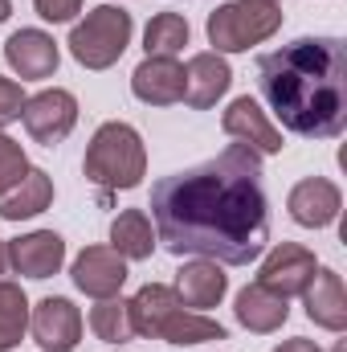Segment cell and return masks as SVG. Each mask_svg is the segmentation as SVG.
I'll list each match as a JSON object with an SVG mask.
<instances>
[{
  "mask_svg": "<svg viewBox=\"0 0 347 352\" xmlns=\"http://www.w3.org/2000/svg\"><path fill=\"white\" fill-rule=\"evenodd\" d=\"M156 242L184 258L250 266L270 242V201L261 188V156L229 144L221 156L152 184Z\"/></svg>",
  "mask_w": 347,
  "mask_h": 352,
  "instance_id": "cell-1",
  "label": "cell"
},
{
  "mask_svg": "<svg viewBox=\"0 0 347 352\" xmlns=\"http://www.w3.org/2000/svg\"><path fill=\"white\" fill-rule=\"evenodd\" d=\"M258 87L286 131L335 140L347 127V50L339 37H298L258 62Z\"/></svg>",
  "mask_w": 347,
  "mask_h": 352,
  "instance_id": "cell-2",
  "label": "cell"
},
{
  "mask_svg": "<svg viewBox=\"0 0 347 352\" xmlns=\"http://www.w3.org/2000/svg\"><path fill=\"white\" fill-rule=\"evenodd\" d=\"M131 320H135V336H152V340H168V344L225 340V328L217 320H208L204 311H188L176 299V291L164 283H143L135 291Z\"/></svg>",
  "mask_w": 347,
  "mask_h": 352,
  "instance_id": "cell-3",
  "label": "cell"
},
{
  "mask_svg": "<svg viewBox=\"0 0 347 352\" xmlns=\"http://www.w3.org/2000/svg\"><path fill=\"white\" fill-rule=\"evenodd\" d=\"M82 173L90 184L119 192V188H135L143 173H147V148L139 140V131L131 123H102L94 131V140L86 144V160Z\"/></svg>",
  "mask_w": 347,
  "mask_h": 352,
  "instance_id": "cell-4",
  "label": "cell"
},
{
  "mask_svg": "<svg viewBox=\"0 0 347 352\" xmlns=\"http://www.w3.org/2000/svg\"><path fill=\"white\" fill-rule=\"evenodd\" d=\"M131 33H135V21L127 8H115V4H98L94 12H86V21H78L70 29V54L78 66L86 70H110L127 45H131Z\"/></svg>",
  "mask_w": 347,
  "mask_h": 352,
  "instance_id": "cell-5",
  "label": "cell"
},
{
  "mask_svg": "<svg viewBox=\"0 0 347 352\" xmlns=\"http://www.w3.org/2000/svg\"><path fill=\"white\" fill-rule=\"evenodd\" d=\"M282 29L278 4L265 0H229L217 12H208V45L213 54H246L250 45L270 41Z\"/></svg>",
  "mask_w": 347,
  "mask_h": 352,
  "instance_id": "cell-6",
  "label": "cell"
},
{
  "mask_svg": "<svg viewBox=\"0 0 347 352\" xmlns=\"http://www.w3.org/2000/svg\"><path fill=\"white\" fill-rule=\"evenodd\" d=\"M21 119H25V131H29L37 144L53 148V144H62V140L74 131V123H78V98L62 87L41 90V94L25 98Z\"/></svg>",
  "mask_w": 347,
  "mask_h": 352,
  "instance_id": "cell-7",
  "label": "cell"
},
{
  "mask_svg": "<svg viewBox=\"0 0 347 352\" xmlns=\"http://www.w3.org/2000/svg\"><path fill=\"white\" fill-rule=\"evenodd\" d=\"M29 328L41 352H74L82 340V311L62 295H45L29 311Z\"/></svg>",
  "mask_w": 347,
  "mask_h": 352,
  "instance_id": "cell-8",
  "label": "cell"
},
{
  "mask_svg": "<svg viewBox=\"0 0 347 352\" xmlns=\"http://www.w3.org/2000/svg\"><path fill=\"white\" fill-rule=\"evenodd\" d=\"M315 254L307 250V246H298V242H282V246H274L270 254H265V263L258 270V283L265 291H274V295H282V299H290V295H302L307 291V283L315 278Z\"/></svg>",
  "mask_w": 347,
  "mask_h": 352,
  "instance_id": "cell-9",
  "label": "cell"
},
{
  "mask_svg": "<svg viewBox=\"0 0 347 352\" xmlns=\"http://www.w3.org/2000/svg\"><path fill=\"white\" fill-rule=\"evenodd\" d=\"M221 127H225V135H233L237 144H246V148H254L258 156H278L286 144H282V131L270 123V115L258 107V98H250V94H241V98H233L229 102V111L221 115Z\"/></svg>",
  "mask_w": 347,
  "mask_h": 352,
  "instance_id": "cell-10",
  "label": "cell"
},
{
  "mask_svg": "<svg viewBox=\"0 0 347 352\" xmlns=\"http://www.w3.org/2000/svg\"><path fill=\"white\" fill-rule=\"evenodd\" d=\"M286 209H290V217H294L298 226H307V230H327V226L339 217V209H344V192H339V184L327 180V176H307V180H298V184L290 188Z\"/></svg>",
  "mask_w": 347,
  "mask_h": 352,
  "instance_id": "cell-11",
  "label": "cell"
},
{
  "mask_svg": "<svg viewBox=\"0 0 347 352\" xmlns=\"http://www.w3.org/2000/svg\"><path fill=\"white\" fill-rule=\"evenodd\" d=\"M4 62L25 78V82H41V78H53L62 54H58V41L41 29H16L8 41H4Z\"/></svg>",
  "mask_w": 347,
  "mask_h": 352,
  "instance_id": "cell-12",
  "label": "cell"
},
{
  "mask_svg": "<svg viewBox=\"0 0 347 352\" xmlns=\"http://www.w3.org/2000/svg\"><path fill=\"white\" fill-rule=\"evenodd\" d=\"M74 287L90 295V299H110L123 291L127 283V258L115 254L110 246H86L78 258H74Z\"/></svg>",
  "mask_w": 347,
  "mask_h": 352,
  "instance_id": "cell-13",
  "label": "cell"
},
{
  "mask_svg": "<svg viewBox=\"0 0 347 352\" xmlns=\"http://www.w3.org/2000/svg\"><path fill=\"white\" fill-rule=\"evenodd\" d=\"M172 291L188 311H208V307H217V303L225 299L229 278H225L221 263H213V258H192V263H184L176 270Z\"/></svg>",
  "mask_w": 347,
  "mask_h": 352,
  "instance_id": "cell-14",
  "label": "cell"
},
{
  "mask_svg": "<svg viewBox=\"0 0 347 352\" xmlns=\"http://www.w3.org/2000/svg\"><path fill=\"white\" fill-rule=\"evenodd\" d=\"M8 263L25 278H49L66 263V242L53 230H33V234L8 242Z\"/></svg>",
  "mask_w": 347,
  "mask_h": 352,
  "instance_id": "cell-15",
  "label": "cell"
},
{
  "mask_svg": "<svg viewBox=\"0 0 347 352\" xmlns=\"http://www.w3.org/2000/svg\"><path fill=\"white\" fill-rule=\"evenodd\" d=\"M233 82V70L221 54H192L188 66H184V102L196 107V111H208L217 107V98L229 90Z\"/></svg>",
  "mask_w": 347,
  "mask_h": 352,
  "instance_id": "cell-16",
  "label": "cell"
},
{
  "mask_svg": "<svg viewBox=\"0 0 347 352\" xmlns=\"http://www.w3.org/2000/svg\"><path fill=\"white\" fill-rule=\"evenodd\" d=\"M131 90L147 107H172L184 98V66L176 58H143L131 74Z\"/></svg>",
  "mask_w": 347,
  "mask_h": 352,
  "instance_id": "cell-17",
  "label": "cell"
},
{
  "mask_svg": "<svg viewBox=\"0 0 347 352\" xmlns=\"http://www.w3.org/2000/svg\"><path fill=\"white\" fill-rule=\"evenodd\" d=\"M302 299H307L311 324H319V328H327V332H344L347 328V291H344V278H339L335 270L319 266L315 278L307 283Z\"/></svg>",
  "mask_w": 347,
  "mask_h": 352,
  "instance_id": "cell-18",
  "label": "cell"
},
{
  "mask_svg": "<svg viewBox=\"0 0 347 352\" xmlns=\"http://www.w3.org/2000/svg\"><path fill=\"white\" fill-rule=\"evenodd\" d=\"M49 205H53V180H49V173H41V168H29L12 188L0 192V217H4V221L37 217V213H45Z\"/></svg>",
  "mask_w": 347,
  "mask_h": 352,
  "instance_id": "cell-19",
  "label": "cell"
},
{
  "mask_svg": "<svg viewBox=\"0 0 347 352\" xmlns=\"http://www.w3.org/2000/svg\"><path fill=\"white\" fill-rule=\"evenodd\" d=\"M233 316H237V324H241V328H250V332L265 336V332H278V328L286 324V316H290V299H282V295L265 291L261 283H250V287L237 295Z\"/></svg>",
  "mask_w": 347,
  "mask_h": 352,
  "instance_id": "cell-20",
  "label": "cell"
},
{
  "mask_svg": "<svg viewBox=\"0 0 347 352\" xmlns=\"http://www.w3.org/2000/svg\"><path fill=\"white\" fill-rule=\"evenodd\" d=\"M110 250L123 254L127 263H143L152 258L156 250V234H152V221L143 209H123L115 221H110Z\"/></svg>",
  "mask_w": 347,
  "mask_h": 352,
  "instance_id": "cell-21",
  "label": "cell"
},
{
  "mask_svg": "<svg viewBox=\"0 0 347 352\" xmlns=\"http://www.w3.org/2000/svg\"><path fill=\"white\" fill-rule=\"evenodd\" d=\"M90 332L102 340V344H127L135 340V320H131V299H98L90 307Z\"/></svg>",
  "mask_w": 347,
  "mask_h": 352,
  "instance_id": "cell-22",
  "label": "cell"
},
{
  "mask_svg": "<svg viewBox=\"0 0 347 352\" xmlns=\"http://www.w3.org/2000/svg\"><path fill=\"white\" fill-rule=\"evenodd\" d=\"M188 45V21L180 12H160L143 29V50L147 58H176Z\"/></svg>",
  "mask_w": 347,
  "mask_h": 352,
  "instance_id": "cell-23",
  "label": "cell"
},
{
  "mask_svg": "<svg viewBox=\"0 0 347 352\" xmlns=\"http://www.w3.org/2000/svg\"><path fill=\"white\" fill-rule=\"evenodd\" d=\"M25 328H29V299H25L21 283L0 278V352L16 349L25 340Z\"/></svg>",
  "mask_w": 347,
  "mask_h": 352,
  "instance_id": "cell-24",
  "label": "cell"
},
{
  "mask_svg": "<svg viewBox=\"0 0 347 352\" xmlns=\"http://www.w3.org/2000/svg\"><path fill=\"white\" fill-rule=\"evenodd\" d=\"M25 173H29V156H25V148H21L12 135H4V127H0V192L12 188Z\"/></svg>",
  "mask_w": 347,
  "mask_h": 352,
  "instance_id": "cell-25",
  "label": "cell"
},
{
  "mask_svg": "<svg viewBox=\"0 0 347 352\" xmlns=\"http://www.w3.org/2000/svg\"><path fill=\"white\" fill-rule=\"evenodd\" d=\"M21 111H25V90H21V82L0 78V127L4 123H16Z\"/></svg>",
  "mask_w": 347,
  "mask_h": 352,
  "instance_id": "cell-26",
  "label": "cell"
},
{
  "mask_svg": "<svg viewBox=\"0 0 347 352\" xmlns=\"http://www.w3.org/2000/svg\"><path fill=\"white\" fill-rule=\"evenodd\" d=\"M33 8H37L41 21L62 25V21H74V16L82 12V0H33Z\"/></svg>",
  "mask_w": 347,
  "mask_h": 352,
  "instance_id": "cell-27",
  "label": "cell"
},
{
  "mask_svg": "<svg viewBox=\"0 0 347 352\" xmlns=\"http://www.w3.org/2000/svg\"><path fill=\"white\" fill-rule=\"evenodd\" d=\"M274 352H323V349L315 340H307V336H294V340H282Z\"/></svg>",
  "mask_w": 347,
  "mask_h": 352,
  "instance_id": "cell-28",
  "label": "cell"
},
{
  "mask_svg": "<svg viewBox=\"0 0 347 352\" xmlns=\"http://www.w3.org/2000/svg\"><path fill=\"white\" fill-rule=\"evenodd\" d=\"M8 270V242H0V274Z\"/></svg>",
  "mask_w": 347,
  "mask_h": 352,
  "instance_id": "cell-29",
  "label": "cell"
},
{
  "mask_svg": "<svg viewBox=\"0 0 347 352\" xmlns=\"http://www.w3.org/2000/svg\"><path fill=\"white\" fill-rule=\"evenodd\" d=\"M8 12H12V4H8V0H0V21H8Z\"/></svg>",
  "mask_w": 347,
  "mask_h": 352,
  "instance_id": "cell-30",
  "label": "cell"
},
{
  "mask_svg": "<svg viewBox=\"0 0 347 352\" xmlns=\"http://www.w3.org/2000/svg\"><path fill=\"white\" fill-rule=\"evenodd\" d=\"M265 4H278V0H265Z\"/></svg>",
  "mask_w": 347,
  "mask_h": 352,
  "instance_id": "cell-31",
  "label": "cell"
}]
</instances>
